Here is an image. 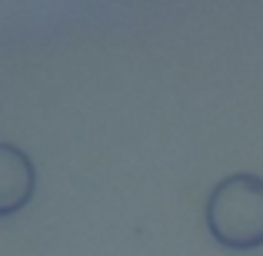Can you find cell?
<instances>
[{
    "label": "cell",
    "mask_w": 263,
    "mask_h": 256,
    "mask_svg": "<svg viewBox=\"0 0 263 256\" xmlns=\"http://www.w3.org/2000/svg\"><path fill=\"white\" fill-rule=\"evenodd\" d=\"M206 230L227 250L263 246V176L233 173L206 200Z\"/></svg>",
    "instance_id": "6da1fadb"
},
{
    "label": "cell",
    "mask_w": 263,
    "mask_h": 256,
    "mask_svg": "<svg viewBox=\"0 0 263 256\" xmlns=\"http://www.w3.org/2000/svg\"><path fill=\"white\" fill-rule=\"evenodd\" d=\"M37 170L33 160L13 143H0V216H13L33 200Z\"/></svg>",
    "instance_id": "7a4b0ae2"
}]
</instances>
